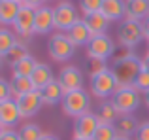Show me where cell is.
<instances>
[{
  "label": "cell",
  "instance_id": "7402d4cb",
  "mask_svg": "<svg viewBox=\"0 0 149 140\" xmlns=\"http://www.w3.org/2000/svg\"><path fill=\"white\" fill-rule=\"evenodd\" d=\"M83 19L87 21L93 36H96V34H106V30H108V27H109V19L106 17L102 11L91 13V15H87V17H83Z\"/></svg>",
  "mask_w": 149,
  "mask_h": 140
},
{
  "label": "cell",
  "instance_id": "8992f818",
  "mask_svg": "<svg viewBox=\"0 0 149 140\" xmlns=\"http://www.w3.org/2000/svg\"><path fill=\"white\" fill-rule=\"evenodd\" d=\"M115 53V44L108 34H96L87 46V57L91 61H106Z\"/></svg>",
  "mask_w": 149,
  "mask_h": 140
},
{
  "label": "cell",
  "instance_id": "f35d334b",
  "mask_svg": "<svg viewBox=\"0 0 149 140\" xmlns=\"http://www.w3.org/2000/svg\"><path fill=\"white\" fill-rule=\"evenodd\" d=\"M40 140H58L55 134H47V133H44V136H42Z\"/></svg>",
  "mask_w": 149,
  "mask_h": 140
},
{
  "label": "cell",
  "instance_id": "8d00e7d4",
  "mask_svg": "<svg viewBox=\"0 0 149 140\" xmlns=\"http://www.w3.org/2000/svg\"><path fill=\"white\" fill-rule=\"evenodd\" d=\"M142 27H143V38H146L147 44H149V15L142 21Z\"/></svg>",
  "mask_w": 149,
  "mask_h": 140
},
{
  "label": "cell",
  "instance_id": "ffe728a7",
  "mask_svg": "<svg viewBox=\"0 0 149 140\" xmlns=\"http://www.w3.org/2000/svg\"><path fill=\"white\" fill-rule=\"evenodd\" d=\"M125 8H127V0H104L100 11L109 21H117L121 17L125 19Z\"/></svg>",
  "mask_w": 149,
  "mask_h": 140
},
{
  "label": "cell",
  "instance_id": "484cf974",
  "mask_svg": "<svg viewBox=\"0 0 149 140\" xmlns=\"http://www.w3.org/2000/svg\"><path fill=\"white\" fill-rule=\"evenodd\" d=\"M17 44V38H15L13 32H10L8 29L0 30V55L8 57V53L11 51V48Z\"/></svg>",
  "mask_w": 149,
  "mask_h": 140
},
{
  "label": "cell",
  "instance_id": "1f68e13d",
  "mask_svg": "<svg viewBox=\"0 0 149 140\" xmlns=\"http://www.w3.org/2000/svg\"><path fill=\"white\" fill-rule=\"evenodd\" d=\"M13 99V89H11V81L0 80V100Z\"/></svg>",
  "mask_w": 149,
  "mask_h": 140
},
{
  "label": "cell",
  "instance_id": "d590c367",
  "mask_svg": "<svg viewBox=\"0 0 149 140\" xmlns=\"http://www.w3.org/2000/svg\"><path fill=\"white\" fill-rule=\"evenodd\" d=\"M45 0H23L21 6H26V8H32V10H38V8L44 6Z\"/></svg>",
  "mask_w": 149,
  "mask_h": 140
},
{
  "label": "cell",
  "instance_id": "3957f363",
  "mask_svg": "<svg viewBox=\"0 0 149 140\" xmlns=\"http://www.w3.org/2000/svg\"><path fill=\"white\" fill-rule=\"evenodd\" d=\"M47 51L51 55V59L57 61V63H64V61L72 59L74 51H76V46L70 40V36L66 32H55L49 38L47 44Z\"/></svg>",
  "mask_w": 149,
  "mask_h": 140
},
{
  "label": "cell",
  "instance_id": "7bdbcfd3",
  "mask_svg": "<svg viewBox=\"0 0 149 140\" xmlns=\"http://www.w3.org/2000/svg\"><path fill=\"white\" fill-rule=\"evenodd\" d=\"M147 55H149V44H147Z\"/></svg>",
  "mask_w": 149,
  "mask_h": 140
},
{
  "label": "cell",
  "instance_id": "cb8c5ba5",
  "mask_svg": "<svg viewBox=\"0 0 149 140\" xmlns=\"http://www.w3.org/2000/svg\"><path fill=\"white\" fill-rule=\"evenodd\" d=\"M11 89H13V99L15 100H17L19 97L26 95V93L36 91L32 80H30V78H21V76H13L11 78Z\"/></svg>",
  "mask_w": 149,
  "mask_h": 140
},
{
  "label": "cell",
  "instance_id": "44dd1931",
  "mask_svg": "<svg viewBox=\"0 0 149 140\" xmlns=\"http://www.w3.org/2000/svg\"><path fill=\"white\" fill-rule=\"evenodd\" d=\"M19 10H21V4L15 2V0H0V23L2 25H13Z\"/></svg>",
  "mask_w": 149,
  "mask_h": 140
},
{
  "label": "cell",
  "instance_id": "ee69618b",
  "mask_svg": "<svg viewBox=\"0 0 149 140\" xmlns=\"http://www.w3.org/2000/svg\"><path fill=\"white\" fill-rule=\"evenodd\" d=\"M15 2H19V4H21V2H23V0H15Z\"/></svg>",
  "mask_w": 149,
  "mask_h": 140
},
{
  "label": "cell",
  "instance_id": "e0dca14e",
  "mask_svg": "<svg viewBox=\"0 0 149 140\" xmlns=\"http://www.w3.org/2000/svg\"><path fill=\"white\" fill-rule=\"evenodd\" d=\"M42 100H44V104H47V106H55V104L62 102L64 100V89H62V85L58 83V80L51 81L45 89H42Z\"/></svg>",
  "mask_w": 149,
  "mask_h": 140
},
{
  "label": "cell",
  "instance_id": "b9f144b4",
  "mask_svg": "<svg viewBox=\"0 0 149 140\" xmlns=\"http://www.w3.org/2000/svg\"><path fill=\"white\" fill-rule=\"evenodd\" d=\"M117 140H130V138H121V136H119V138H117Z\"/></svg>",
  "mask_w": 149,
  "mask_h": 140
},
{
  "label": "cell",
  "instance_id": "7c38bea8",
  "mask_svg": "<svg viewBox=\"0 0 149 140\" xmlns=\"http://www.w3.org/2000/svg\"><path fill=\"white\" fill-rule=\"evenodd\" d=\"M21 110L15 99H8V100H0V125L2 129H10L11 125L21 119Z\"/></svg>",
  "mask_w": 149,
  "mask_h": 140
},
{
  "label": "cell",
  "instance_id": "7a4b0ae2",
  "mask_svg": "<svg viewBox=\"0 0 149 140\" xmlns=\"http://www.w3.org/2000/svg\"><path fill=\"white\" fill-rule=\"evenodd\" d=\"M111 102L121 116H130L138 110L142 99H140V91L136 87H119L113 93Z\"/></svg>",
  "mask_w": 149,
  "mask_h": 140
},
{
  "label": "cell",
  "instance_id": "5bb4252c",
  "mask_svg": "<svg viewBox=\"0 0 149 140\" xmlns=\"http://www.w3.org/2000/svg\"><path fill=\"white\" fill-rule=\"evenodd\" d=\"M55 29V13L53 8L42 6L36 10V21H34V32L36 34H47Z\"/></svg>",
  "mask_w": 149,
  "mask_h": 140
},
{
  "label": "cell",
  "instance_id": "ac0fdd59",
  "mask_svg": "<svg viewBox=\"0 0 149 140\" xmlns=\"http://www.w3.org/2000/svg\"><path fill=\"white\" fill-rule=\"evenodd\" d=\"M30 80H32L34 87H36V91H42V89H45L51 81H55L57 78H53V72H51V66L47 64L40 63L36 66V70L32 72V76H30Z\"/></svg>",
  "mask_w": 149,
  "mask_h": 140
},
{
  "label": "cell",
  "instance_id": "f546056e",
  "mask_svg": "<svg viewBox=\"0 0 149 140\" xmlns=\"http://www.w3.org/2000/svg\"><path fill=\"white\" fill-rule=\"evenodd\" d=\"M102 4H104V0H79V8H81V11H83L85 17L91 15V13L100 11L102 10Z\"/></svg>",
  "mask_w": 149,
  "mask_h": 140
},
{
  "label": "cell",
  "instance_id": "f1b7e54d",
  "mask_svg": "<svg viewBox=\"0 0 149 140\" xmlns=\"http://www.w3.org/2000/svg\"><path fill=\"white\" fill-rule=\"evenodd\" d=\"M29 55H30V53H29V49H26V44H23V42L17 40V44H15L13 48H11V51L8 53V59H10L11 64H13V63H17V61L29 57Z\"/></svg>",
  "mask_w": 149,
  "mask_h": 140
},
{
  "label": "cell",
  "instance_id": "d6a6232c",
  "mask_svg": "<svg viewBox=\"0 0 149 140\" xmlns=\"http://www.w3.org/2000/svg\"><path fill=\"white\" fill-rule=\"evenodd\" d=\"M136 140H149V121H142L136 133Z\"/></svg>",
  "mask_w": 149,
  "mask_h": 140
},
{
  "label": "cell",
  "instance_id": "83f0119b",
  "mask_svg": "<svg viewBox=\"0 0 149 140\" xmlns=\"http://www.w3.org/2000/svg\"><path fill=\"white\" fill-rule=\"evenodd\" d=\"M19 136H21V140H40L44 136V133L36 123H25L19 129Z\"/></svg>",
  "mask_w": 149,
  "mask_h": 140
},
{
  "label": "cell",
  "instance_id": "d4e9b609",
  "mask_svg": "<svg viewBox=\"0 0 149 140\" xmlns=\"http://www.w3.org/2000/svg\"><path fill=\"white\" fill-rule=\"evenodd\" d=\"M96 116H98V121H100V123H108V125H115V123L119 121V118H121V114L117 112V108L113 106L111 100L102 104Z\"/></svg>",
  "mask_w": 149,
  "mask_h": 140
},
{
  "label": "cell",
  "instance_id": "30bf717a",
  "mask_svg": "<svg viewBox=\"0 0 149 140\" xmlns=\"http://www.w3.org/2000/svg\"><path fill=\"white\" fill-rule=\"evenodd\" d=\"M98 125H100L98 116L89 110L87 114L79 116L74 123V138H93Z\"/></svg>",
  "mask_w": 149,
  "mask_h": 140
},
{
  "label": "cell",
  "instance_id": "9c48e42d",
  "mask_svg": "<svg viewBox=\"0 0 149 140\" xmlns=\"http://www.w3.org/2000/svg\"><path fill=\"white\" fill-rule=\"evenodd\" d=\"M34 21H36V10L21 6V10H19L17 17H15V21H13L15 32L21 38H30L32 34H36L34 32Z\"/></svg>",
  "mask_w": 149,
  "mask_h": 140
},
{
  "label": "cell",
  "instance_id": "d6986e66",
  "mask_svg": "<svg viewBox=\"0 0 149 140\" xmlns=\"http://www.w3.org/2000/svg\"><path fill=\"white\" fill-rule=\"evenodd\" d=\"M115 129H117V134H119L121 138H130L138 133L140 123L136 121V118L132 114L130 116H121L119 121L115 123Z\"/></svg>",
  "mask_w": 149,
  "mask_h": 140
},
{
  "label": "cell",
  "instance_id": "277c9868",
  "mask_svg": "<svg viewBox=\"0 0 149 140\" xmlns=\"http://www.w3.org/2000/svg\"><path fill=\"white\" fill-rule=\"evenodd\" d=\"M53 13H55V30H58V32H68L81 19L72 2H58L53 8Z\"/></svg>",
  "mask_w": 149,
  "mask_h": 140
},
{
  "label": "cell",
  "instance_id": "52a82bcc",
  "mask_svg": "<svg viewBox=\"0 0 149 140\" xmlns=\"http://www.w3.org/2000/svg\"><path fill=\"white\" fill-rule=\"evenodd\" d=\"M91 91L98 99L113 97V93L117 91V80H115L111 70L108 68V70H104V72H100V74L91 78Z\"/></svg>",
  "mask_w": 149,
  "mask_h": 140
},
{
  "label": "cell",
  "instance_id": "836d02e7",
  "mask_svg": "<svg viewBox=\"0 0 149 140\" xmlns=\"http://www.w3.org/2000/svg\"><path fill=\"white\" fill-rule=\"evenodd\" d=\"M104 70H108L106 61H91V78L100 74V72H104Z\"/></svg>",
  "mask_w": 149,
  "mask_h": 140
},
{
  "label": "cell",
  "instance_id": "6da1fadb",
  "mask_svg": "<svg viewBox=\"0 0 149 140\" xmlns=\"http://www.w3.org/2000/svg\"><path fill=\"white\" fill-rule=\"evenodd\" d=\"M142 70V59L132 53V49H125V53L115 57L113 61V76L117 80V89L119 87H132Z\"/></svg>",
  "mask_w": 149,
  "mask_h": 140
},
{
  "label": "cell",
  "instance_id": "9a60e30c",
  "mask_svg": "<svg viewBox=\"0 0 149 140\" xmlns=\"http://www.w3.org/2000/svg\"><path fill=\"white\" fill-rule=\"evenodd\" d=\"M149 15V0H127L125 21H143Z\"/></svg>",
  "mask_w": 149,
  "mask_h": 140
},
{
  "label": "cell",
  "instance_id": "74e56055",
  "mask_svg": "<svg viewBox=\"0 0 149 140\" xmlns=\"http://www.w3.org/2000/svg\"><path fill=\"white\" fill-rule=\"evenodd\" d=\"M142 70H147L149 72V55L146 53V57L142 59Z\"/></svg>",
  "mask_w": 149,
  "mask_h": 140
},
{
  "label": "cell",
  "instance_id": "4fadbf2b",
  "mask_svg": "<svg viewBox=\"0 0 149 140\" xmlns=\"http://www.w3.org/2000/svg\"><path fill=\"white\" fill-rule=\"evenodd\" d=\"M19 104V110H21L23 118H32L40 112V108L44 106V100H42V93L40 91H32V93H26V95L19 97L17 99Z\"/></svg>",
  "mask_w": 149,
  "mask_h": 140
},
{
  "label": "cell",
  "instance_id": "5b68a950",
  "mask_svg": "<svg viewBox=\"0 0 149 140\" xmlns=\"http://www.w3.org/2000/svg\"><path fill=\"white\" fill-rule=\"evenodd\" d=\"M62 110H64L66 116L77 119L79 116H83V114L89 112V95L83 91V89L66 93L64 100H62Z\"/></svg>",
  "mask_w": 149,
  "mask_h": 140
},
{
  "label": "cell",
  "instance_id": "603a6c76",
  "mask_svg": "<svg viewBox=\"0 0 149 140\" xmlns=\"http://www.w3.org/2000/svg\"><path fill=\"white\" fill-rule=\"evenodd\" d=\"M38 64H40V63H38V61L34 59L32 55L25 57V59H21V61H17V63H13V64H11V68H13V76L30 78V76H32V72L36 70Z\"/></svg>",
  "mask_w": 149,
  "mask_h": 140
},
{
  "label": "cell",
  "instance_id": "ab89813d",
  "mask_svg": "<svg viewBox=\"0 0 149 140\" xmlns=\"http://www.w3.org/2000/svg\"><path fill=\"white\" fill-rule=\"evenodd\" d=\"M143 100H146V106L149 108V93H146V99H143Z\"/></svg>",
  "mask_w": 149,
  "mask_h": 140
},
{
  "label": "cell",
  "instance_id": "2e32d148",
  "mask_svg": "<svg viewBox=\"0 0 149 140\" xmlns=\"http://www.w3.org/2000/svg\"><path fill=\"white\" fill-rule=\"evenodd\" d=\"M66 34L70 36V40L74 42L76 48H79V46H89V42L93 40V32H91V29H89L85 19H79Z\"/></svg>",
  "mask_w": 149,
  "mask_h": 140
},
{
  "label": "cell",
  "instance_id": "4dcf8cb0",
  "mask_svg": "<svg viewBox=\"0 0 149 140\" xmlns=\"http://www.w3.org/2000/svg\"><path fill=\"white\" fill-rule=\"evenodd\" d=\"M132 87H136L140 93H143V95L149 93V72L147 70H140V74H138V78H136Z\"/></svg>",
  "mask_w": 149,
  "mask_h": 140
},
{
  "label": "cell",
  "instance_id": "4316f807",
  "mask_svg": "<svg viewBox=\"0 0 149 140\" xmlns=\"http://www.w3.org/2000/svg\"><path fill=\"white\" fill-rule=\"evenodd\" d=\"M119 134H117L115 125H108V123H100L98 129H96L95 136L91 140H117Z\"/></svg>",
  "mask_w": 149,
  "mask_h": 140
},
{
  "label": "cell",
  "instance_id": "8fae6325",
  "mask_svg": "<svg viewBox=\"0 0 149 140\" xmlns=\"http://www.w3.org/2000/svg\"><path fill=\"white\" fill-rule=\"evenodd\" d=\"M57 80H58V83L62 85L64 93H72V91H77V89H83V74L76 66L62 68Z\"/></svg>",
  "mask_w": 149,
  "mask_h": 140
},
{
  "label": "cell",
  "instance_id": "ba28073f",
  "mask_svg": "<svg viewBox=\"0 0 149 140\" xmlns=\"http://www.w3.org/2000/svg\"><path fill=\"white\" fill-rule=\"evenodd\" d=\"M143 38L142 21H125L119 29V42L125 49H134Z\"/></svg>",
  "mask_w": 149,
  "mask_h": 140
},
{
  "label": "cell",
  "instance_id": "e575fe53",
  "mask_svg": "<svg viewBox=\"0 0 149 140\" xmlns=\"http://www.w3.org/2000/svg\"><path fill=\"white\" fill-rule=\"evenodd\" d=\"M0 140H21V136H19V133H15L11 129H2L0 131Z\"/></svg>",
  "mask_w": 149,
  "mask_h": 140
},
{
  "label": "cell",
  "instance_id": "60d3db41",
  "mask_svg": "<svg viewBox=\"0 0 149 140\" xmlns=\"http://www.w3.org/2000/svg\"><path fill=\"white\" fill-rule=\"evenodd\" d=\"M72 140H91V138H72Z\"/></svg>",
  "mask_w": 149,
  "mask_h": 140
}]
</instances>
